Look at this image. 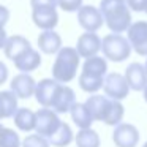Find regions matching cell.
Here are the masks:
<instances>
[{"label": "cell", "mask_w": 147, "mask_h": 147, "mask_svg": "<svg viewBox=\"0 0 147 147\" xmlns=\"http://www.w3.org/2000/svg\"><path fill=\"white\" fill-rule=\"evenodd\" d=\"M76 103V93L71 87L60 84L55 90V95L52 98L51 108L54 112L57 114H65V112H70V109L73 108V105Z\"/></svg>", "instance_id": "cell-9"}, {"label": "cell", "mask_w": 147, "mask_h": 147, "mask_svg": "<svg viewBox=\"0 0 147 147\" xmlns=\"http://www.w3.org/2000/svg\"><path fill=\"white\" fill-rule=\"evenodd\" d=\"M32 21L41 30H54L59 24L57 8H35L32 10Z\"/></svg>", "instance_id": "cell-13"}, {"label": "cell", "mask_w": 147, "mask_h": 147, "mask_svg": "<svg viewBox=\"0 0 147 147\" xmlns=\"http://www.w3.org/2000/svg\"><path fill=\"white\" fill-rule=\"evenodd\" d=\"M125 115V108L120 101H115V100H111V105H109V109L106 112V117L103 120V123L111 125V127H117L119 123H122Z\"/></svg>", "instance_id": "cell-25"}, {"label": "cell", "mask_w": 147, "mask_h": 147, "mask_svg": "<svg viewBox=\"0 0 147 147\" xmlns=\"http://www.w3.org/2000/svg\"><path fill=\"white\" fill-rule=\"evenodd\" d=\"M127 40L131 51L147 57V21H134L127 30Z\"/></svg>", "instance_id": "cell-5"}, {"label": "cell", "mask_w": 147, "mask_h": 147, "mask_svg": "<svg viewBox=\"0 0 147 147\" xmlns=\"http://www.w3.org/2000/svg\"><path fill=\"white\" fill-rule=\"evenodd\" d=\"M13 120L18 130L24 133H30L35 130V112L29 108H18L13 115Z\"/></svg>", "instance_id": "cell-21"}, {"label": "cell", "mask_w": 147, "mask_h": 147, "mask_svg": "<svg viewBox=\"0 0 147 147\" xmlns=\"http://www.w3.org/2000/svg\"><path fill=\"white\" fill-rule=\"evenodd\" d=\"M0 120H2V117H0Z\"/></svg>", "instance_id": "cell-40"}, {"label": "cell", "mask_w": 147, "mask_h": 147, "mask_svg": "<svg viewBox=\"0 0 147 147\" xmlns=\"http://www.w3.org/2000/svg\"><path fill=\"white\" fill-rule=\"evenodd\" d=\"M130 8V11H136V13H142L147 8V0H125Z\"/></svg>", "instance_id": "cell-30"}, {"label": "cell", "mask_w": 147, "mask_h": 147, "mask_svg": "<svg viewBox=\"0 0 147 147\" xmlns=\"http://www.w3.org/2000/svg\"><path fill=\"white\" fill-rule=\"evenodd\" d=\"M32 10L35 8H57V0H30Z\"/></svg>", "instance_id": "cell-31"}, {"label": "cell", "mask_w": 147, "mask_h": 147, "mask_svg": "<svg viewBox=\"0 0 147 147\" xmlns=\"http://www.w3.org/2000/svg\"><path fill=\"white\" fill-rule=\"evenodd\" d=\"M101 52L106 60L111 62H123L131 55V46L128 40L117 33H109L101 38Z\"/></svg>", "instance_id": "cell-3"}, {"label": "cell", "mask_w": 147, "mask_h": 147, "mask_svg": "<svg viewBox=\"0 0 147 147\" xmlns=\"http://www.w3.org/2000/svg\"><path fill=\"white\" fill-rule=\"evenodd\" d=\"M8 74H10L8 67L2 60H0V86H2V84H5L8 81Z\"/></svg>", "instance_id": "cell-33"}, {"label": "cell", "mask_w": 147, "mask_h": 147, "mask_svg": "<svg viewBox=\"0 0 147 147\" xmlns=\"http://www.w3.org/2000/svg\"><path fill=\"white\" fill-rule=\"evenodd\" d=\"M142 93H144V101L147 103V86H146V89L142 90Z\"/></svg>", "instance_id": "cell-35"}, {"label": "cell", "mask_w": 147, "mask_h": 147, "mask_svg": "<svg viewBox=\"0 0 147 147\" xmlns=\"http://www.w3.org/2000/svg\"><path fill=\"white\" fill-rule=\"evenodd\" d=\"M144 13H147V8H146V11H144Z\"/></svg>", "instance_id": "cell-39"}, {"label": "cell", "mask_w": 147, "mask_h": 147, "mask_svg": "<svg viewBox=\"0 0 147 147\" xmlns=\"http://www.w3.org/2000/svg\"><path fill=\"white\" fill-rule=\"evenodd\" d=\"M49 141L46 138L40 136V134H27L26 138L22 139V144L21 147H49Z\"/></svg>", "instance_id": "cell-28"}, {"label": "cell", "mask_w": 147, "mask_h": 147, "mask_svg": "<svg viewBox=\"0 0 147 147\" xmlns=\"http://www.w3.org/2000/svg\"><path fill=\"white\" fill-rule=\"evenodd\" d=\"M144 70H146V73H147V59H146V63H144Z\"/></svg>", "instance_id": "cell-36"}, {"label": "cell", "mask_w": 147, "mask_h": 147, "mask_svg": "<svg viewBox=\"0 0 147 147\" xmlns=\"http://www.w3.org/2000/svg\"><path fill=\"white\" fill-rule=\"evenodd\" d=\"M81 73L93 78H105L108 74V60L105 57H100V55L86 59Z\"/></svg>", "instance_id": "cell-20"}, {"label": "cell", "mask_w": 147, "mask_h": 147, "mask_svg": "<svg viewBox=\"0 0 147 147\" xmlns=\"http://www.w3.org/2000/svg\"><path fill=\"white\" fill-rule=\"evenodd\" d=\"M74 49L78 51L79 57H82V59L95 57L101 51V38L93 32H86L78 38Z\"/></svg>", "instance_id": "cell-10"}, {"label": "cell", "mask_w": 147, "mask_h": 147, "mask_svg": "<svg viewBox=\"0 0 147 147\" xmlns=\"http://www.w3.org/2000/svg\"><path fill=\"white\" fill-rule=\"evenodd\" d=\"M98 10L103 14V21L111 33L122 35L133 22L131 11L125 0H101Z\"/></svg>", "instance_id": "cell-1"}, {"label": "cell", "mask_w": 147, "mask_h": 147, "mask_svg": "<svg viewBox=\"0 0 147 147\" xmlns=\"http://www.w3.org/2000/svg\"><path fill=\"white\" fill-rule=\"evenodd\" d=\"M11 92L18 96V98H22V100H29L30 96L35 95V87L36 82L30 74L26 73H19L11 79Z\"/></svg>", "instance_id": "cell-12"}, {"label": "cell", "mask_w": 147, "mask_h": 147, "mask_svg": "<svg viewBox=\"0 0 147 147\" xmlns=\"http://www.w3.org/2000/svg\"><path fill=\"white\" fill-rule=\"evenodd\" d=\"M139 130L134 125L122 122L114 128L112 141L115 147H136L139 144Z\"/></svg>", "instance_id": "cell-8"}, {"label": "cell", "mask_w": 147, "mask_h": 147, "mask_svg": "<svg viewBox=\"0 0 147 147\" xmlns=\"http://www.w3.org/2000/svg\"><path fill=\"white\" fill-rule=\"evenodd\" d=\"M60 84L57 81H54L52 78H45L40 82H36L35 87V98L38 101V105H41V108H51L52 98L55 95V90Z\"/></svg>", "instance_id": "cell-14"}, {"label": "cell", "mask_w": 147, "mask_h": 147, "mask_svg": "<svg viewBox=\"0 0 147 147\" xmlns=\"http://www.w3.org/2000/svg\"><path fill=\"white\" fill-rule=\"evenodd\" d=\"M62 120L59 119V114L49 108H41L35 112V133L43 138H51L60 127Z\"/></svg>", "instance_id": "cell-4"}, {"label": "cell", "mask_w": 147, "mask_h": 147, "mask_svg": "<svg viewBox=\"0 0 147 147\" xmlns=\"http://www.w3.org/2000/svg\"><path fill=\"white\" fill-rule=\"evenodd\" d=\"M74 142L78 147H100L101 141H100V134L95 130L86 128L78 131V134L74 136Z\"/></svg>", "instance_id": "cell-24"}, {"label": "cell", "mask_w": 147, "mask_h": 147, "mask_svg": "<svg viewBox=\"0 0 147 147\" xmlns=\"http://www.w3.org/2000/svg\"><path fill=\"white\" fill-rule=\"evenodd\" d=\"M13 63L21 73L30 74L32 71H35L36 68H40V65H41V55H40V52L36 51V49L30 48V49H27L24 54H21Z\"/></svg>", "instance_id": "cell-17"}, {"label": "cell", "mask_w": 147, "mask_h": 147, "mask_svg": "<svg viewBox=\"0 0 147 147\" xmlns=\"http://www.w3.org/2000/svg\"><path fill=\"white\" fill-rule=\"evenodd\" d=\"M57 7L67 13H78L82 7V0H57Z\"/></svg>", "instance_id": "cell-29"}, {"label": "cell", "mask_w": 147, "mask_h": 147, "mask_svg": "<svg viewBox=\"0 0 147 147\" xmlns=\"http://www.w3.org/2000/svg\"><path fill=\"white\" fill-rule=\"evenodd\" d=\"M73 139H74V133L71 130V127L67 122H62L60 127L55 130V133L49 138V144L52 147H68Z\"/></svg>", "instance_id": "cell-22"}, {"label": "cell", "mask_w": 147, "mask_h": 147, "mask_svg": "<svg viewBox=\"0 0 147 147\" xmlns=\"http://www.w3.org/2000/svg\"><path fill=\"white\" fill-rule=\"evenodd\" d=\"M18 111V96L11 90L0 92V117L10 119Z\"/></svg>", "instance_id": "cell-23"}, {"label": "cell", "mask_w": 147, "mask_h": 147, "mask_svg": "<svg viewBox=\"0 0 147 147\" xmlns=\"http://www.w3.org/2000/svg\"><path fill=\"white\" fill-rule=\"evenodd\" d=\"M70 114H71V120L74 122L79 130H86V128H92L93 120L90 111L87 109L86 103H74L73 108L70 109Z\"/></svg>", "instance_id": "cell-19"}, {"label": "cell", "mask_w": 147, "mask_h": 147, "mask_svg": "<svg viewBox=\"0 0 147 147\" xmlns=\"http://www.w3.org/2000/svg\"><path fill=\"white\" fill-rule=\"evenodd\" d=\"M111 105V98H108L106 95H98V93H93L89 98L86 100V106L90 111L93 120L96 122H103L106 117V112L109 109Z\"/></svg>", "instance_id": "cell-16"}, {"label": "cell", "mask_w": 147, "mask_h": 147, "mask_svg": "<svg viewBox=\"0 0 147 147\" xmlns=\"http://www.w3.org/2000/svg\"><path fill=\"white\" fill-rule=\"evenodd\" d=\"M21 144L22 141L19 134L13 128L3 127V130L0 131V147H21Z\"/></svg>", "instance_id": "cell-27"}, {"label": "cell", "mask_w": 147, "mask_h": 147, "mask_svg": "<svg viewBox=\"0 0 147 147\" xmlns=\"http://www.w3.org/2000/svg\"><path fill=\"white\" fill-rule=\"evenodd\" d=\"M103 82H105V78H93V76H87V74H79V87L84 92L90 93H96L100 89H103Z\"/></svg>", "instance_id": "cell-26"}, {"label": "cell", "mask_w": 147, "mask_h": 147, "mask_svg": "<svg viewBox=\"0 0 147 147\" xmlns=\"http://www.w3.org/2000/svg\"><path fill=\"white\" fill-rule=\"evenodd\" d=\"M38 49L43 54H57L63 46H62V36L55 30H43L38 35Z\"/></svg>", "instance_id": "cell-15"}, {"label": "cell", "mask_w": 147, "mask_h": 147, "mask_svg": "<svg viewBox=\"0 0 147 147\" xmlns=\"http://www.w3.org/2000/svg\"><path fill=\"white\" fill-rule=\"evenodd\" d=\"M78 22L86 32H93L96 33L103 27V14L100 10L93 5H82L78 11Z\"/></svg>", "instance_id": "cell-7"}, {"label": "cell", "mask_w": 147, "mask_h": 147, "mask_svg": "<svg viewBox=\"0 0 147 147\" xmlns=\"http://www.w3.org/2000/svg\"><path fill=\"white\" fill-rule=\"evenodd\" d=\"M103 90L105 95L115 101H122L128 96L130 93V87H128L125 76L120 73H108L105 76V82H103Z\"/></svg>", "instance_id": "cell-6"}, {"label": "cell", "mask_w": 147, "mask_h": 147, "mask_svg": "<svg viewBox=\"0 0 147 147\" xmlns=\"http://www.w3.org/2000/svg\"><path fill=\"white\" fill-rule=\"evenodd\" d=\"M7 32H5V27H0V49L5 48V43H7Z\"/></svg>", "instance_id": "cell-34"}, {"label": "cell", "mask_w": 147, "mask_h": 147, "mask_svg": "<svg viewBox=\"0 0 147 147\" xmlns=\"http://www.w3.org/2000/svg\"><path fill=\"white\" fill-rule=\"evenodd\" d=\"M2 130H3V125H2V123H0V131H2Z\"/></svg>", "instance_id": "cell-37"}, {"label": "cell", "mask_w": 147, "mask_h": 147, "mask_svg": "<svg viewBox=\"0 0 147 147\" xmlns=\"http://www.w3.org/2000/svg\"><path fill=\"white\" fill-rule=\"evenodd\" d=\"M81 57L78 51L71 46H63L55 54V60L52 65V79L59 84H68L76 78L78 68H79Z\"/></svg>", "instance_id": "cell-2"}, {"label": "cell", "mask_w": 147, "mask_h": 147, "mask_svg": "<svg viewBox=\"0 0 147 147\" xmlns=\"http://www.w3.org/2000/svg\"><path fill=\"white\" fill-rule=\"evenodd\" d=\"M125 81H127L130 90L134 92H142L147 86V73L144 70V65L139 62H133L125 70Z\"/></svg>", "instance_id": "cell-11"}, {"label": "cell", "mask_w": 147, "mask_h": 147, "mask_svg": "<svg viewBox=\"0 0 147 147\" xmlns=\"http://www.w3.org/2000/svg\"><path fill=\"white\" fill-rule=\"evenodd\" d=\"M142 147H147V142H144V146Z\"/></svg>", "instance_id": "cell-38"}, {"label": "cell", "mask_w": 147, "mask_h": 147, "mask_svg": "<svg viewBox=\"0 0 147 147\" xmlns=\"http://www.w3.org/2000/svg\"><path fill=\"white\" fill-rule=\"evenodd\" d=\"M8 21H10V10L3 5H0V27H5Z\"/></svg>", "instance_id": "cell-32"}, {"label": "cell", "mask_w": 147, "mask_h": 147, "mask_svg": "<svg viewBox=\"0 0 147 147\" xmlns=\"http://www.w3.org/2000/svg\"><path fill=\"white\" fill-rule=\"evenodd\" d=\"M30 48H32V45H30V41L26 36L13 35V36H8L7 38L3 52H5V55H7V59H10L11 62H14L21 54H24V52Z\"/></svg>", "instance_id": "cell-18"}]
</instances>
